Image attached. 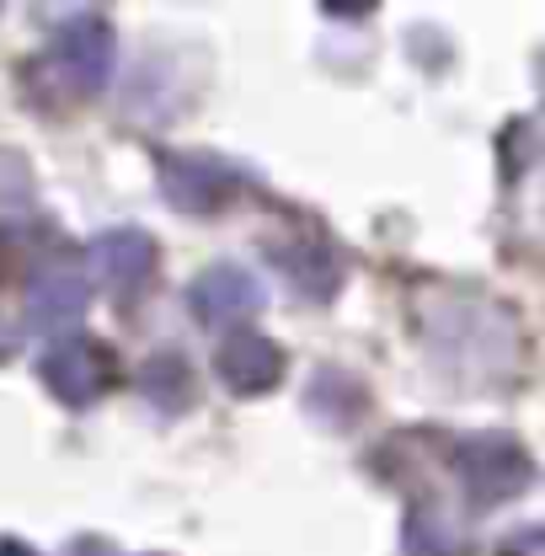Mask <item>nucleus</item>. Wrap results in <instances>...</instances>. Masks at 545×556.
I'll return each mask as SVG.
<instances>
[{
  "instance_id": "1",
  "label": "nucleus",
  "mask_w": 545,
  "mask_h": 556,
  "mask_svg": "<svg viewBox=\"0 0 545 556\" xmlns=\"http://www.w3.org/2000/svg\"><path fill=\"white\" fill-rule=\"evenodd\" d=\"M455 471H460V486L471 492L477 508H497V503L519 497L530 486V477H535L524 444L508 439V433H471V439H460Z\"/></svg>"
},
{
  "instance_id": "2",
  "label": "nucleus",
  "mask_w": 545,
  "mask_h": 556,
  "mask_svg": "<svg viewBox=\"0 0 545 556\" xmlns=\"http://www.w3.org/2000/svg\"><path fill=\"white\" fill-rule=\"evenodd\" d=\"M155 177H161L166 204L182 208V214H214V208H225L246 188V172L236 161H225V155H208V150H172V155H161Z\"/></svg>"
},
{
  "instance_id": "3",
  "label": "nucleus",
  "mask_w": 545,
  "mask_h": 556,
  "mask_svg": "<svg viewBox=\"0 0 545 556\" xmlns=\"http://www.w3.org/2000/svg\"><path fill=\"white\" fill-rule=\"evenodd\" d=\"M54 65L65 70V80L75 91H102L113 80V65H118V33L102 11H80L69 16L65 27L54 33Z\"/></svg>"
},
{
  "instance_id": "4",
  "label": "nucleus",
  "mask_w": 545,
  "mask_h": 556,
  "mask_svg": "<svg viewBox=\"0 0 545 556\" xmlns=\"http://www.w3.org/2000/svg\"><path fill=\"white\" fill-rule=\"evenodd\" d=\"M86 274L97 278L113 300H139L155 278V241L144 230H107L86 247Z\"/></svg>"
},
{
  "instance_id": "5",
  "label": "nucleus",
  "mask_w": 545,
  "mask_h": 556,
  "mask_svg": "<svg viewBox=\"0 0 545 556\" xmlns=\"http://www.w3.org/2000/svg\"><path fill=\"white\" fill-rule=\"evenodd\" d=\"M38 375L65 407H86L113 386V353L102 343H91V338H75V343L49 348L38 358Z\"/></svg>"
},
{
  "instance_id": "6",
  "label": "nucleus",
  "mask_w": 545,
  "mask_h": 556,
  "mask_svg": "<svg viewBox=\"0 0 545 556\" xmlns=\"http://www.w3.org/2000/svg\"><path fill=\"white\" fill-rule=\"evenodd\" d=\"M188 305H193V316L204 327H236V321H252L268 305V294H263V283L246 274V268L219 263V268H204V274L193 278Z\"/></svg>"
},
{
  "instance_id": "7",
  "label": "nucleus",
  "mask_w": 545,
  "mask_h": 556,
  "mask_svg": "<svg viewBox=\"0 0 545 556\" xmlns=\"http://www.w3.org/2000/svg\"><path fill=\"white\" fill-rule=\"evenodd\" d=\"M214 369H219V380L236 396H268L272 386L283 380V348L257 338V332H241V338H230V343L219 348Z\"/></svg>"
},
{
  "instance_id": "8",
  "label": "nucleus",
  "mask_w": 545,
  "mask_h": 556,
  "mask_svg": "<svg viewBox=\"0 0 545 556\" xmlns=\"http://www.w3.org/2000/svg\"><path fill=\"white\" fill-rule=\"evenodd\" d=\"M272 263L289 274V283L305 300H327V294H338L342 283V257L332 252V241H321V236H294L289 247H272Z\"/></svg>"
},
{
  "instance_id": "9",
  "label": "nucleus",
  "mask_w": 545,
  "mask_h": 556,
  "mask_svg": "<svg viewBox=\"0 0 545 556\" xmlns=\"http://www.w3.org/2000/svg\"><path fill=\"white\" fill-rule=\"evenodd\" d=\"M86 300H91V283L80 274H69V268H49V274H38L27 283V316H33V327H43V332L80 321Z\"/></svg>"
},
{
  "instance_id": "10",
  "label": "nucleus",
  "mask_w": 545,
  "mask_h": 556,
  "mask_svg": "<svg viewBox=\"0 0 545 556\" xmlns=\"http://www.w3.org/2000/svg\"><path fill=\"white\" fill-rule=\"evenodd\" d=\"M402 552L407 556H471V535H466V525L449 508L417 503L407 514V530H402Z\"/></svg>"
},
{
  "instance_id": "11",
  "label": "nucleus",
  "mask_w": 545,
  "mask_h": 556,
  "mask_svg": "<svg viewBox=\"0 0 545 556\" xmlns=\"http://www.w3.org/2000/svg\"><path fill=\"white\" fill-rule=\"evenodd\" d=\"M305 407L327 428H353L364 417V407H369V396H364V386L347 369H316V380L305 391Z\"/></svg>"
},
{
  "instance_id": "12",
  "label": "nucleus",
  "mask_w": 545,
  "mask_h": 556,
  "mask_svg": "<svg viewBox=\"0 0 545 556\" xmlns=\"http://www.w3.org/2000/svg\"><path fill=\"white\" fill-rule=\"evenodd\" d=\"M139 391H144L155 407L182 413V402H188V364H182L177 353H155V358L139 369Z\"/></svg>"
},
{
  "instance_id": "13",
  "label": "nucleus",
  "mask_w": 545,
  "mask_h": 556,
  "mask_svg": "<svg viewBox=\"0 0 545 556\" xmlns=\"http://www.w3.org/2000/svg\"><path fill=\"white\" fill-rule=\"evenodd\" d=\"M33 204V166L16 150H0V219Z\"/></svg>"
},
{
  "instance_id": "14",
  "label": "nucleus",
  "mask_w": 545,
  "mask_h": 556,
  "mask_svg": "<svg viewBox=\"0 0 545 556\" xmlns=\"http://www.w3.org/2000/svg\"><path fill=\"white\" fill-rule=\"evenodd\" d=\"M497 556H545V525H524V530H514Z\"/></svg>"
},
{
  "instance_id": "15",
  "label": "nucleus",
  "mask_w": 545,
  "mask_h": 556,
  "mask_svg": "<svg viewBox=\"0 0 545 556\" xmlns=\"http://www.w3.org/2000/svg\"><path fill=\"white\" fill-rule=\"evenodd\" d=\"M16 343H22V332H16V327L0 316V358H11V353H16Z\"/></svg>"
},
{
  "instance_id": "16",
  "label": "nucleus",
  "mask_w": 545,
  "mask_h": 556,
  "mask_svg": "<svg viewBox=\"0 0 545 556\" xmlns=\"http://www.w3.org/2000/svg\"><path fill=\"white\" fill-rule=\"evenodd\" d=\"M0 556H33V546H22V541H11V535H0Z\"/></svg>"
}]
</instances>
